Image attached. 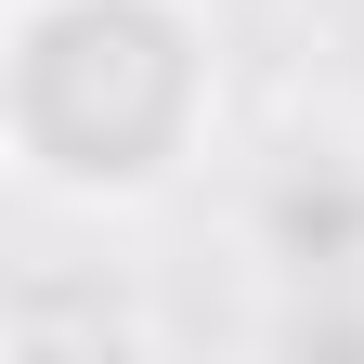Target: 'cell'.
<instances>
[{"mask_svg":"<svg viewBox=\"0 0 364 364\" xmlns=\"http://www.w3.org/2000/svg\"><path fill=\"white\" fill-rule=\"evenodd\" d=\"M0 130L39 196H156L208 130V26L182 0H26Z\"/></svg>","mask_w":364,"mask_h":364,"instance_id":"6da1fadb","label":"cell"},{"mask_svg":"<svg viewBox=\"0 0 364 364\" xmlns=\"http://www.w3.org/2000/svg\"><path fill=\"white\" fill-rule=\"evenodd\" d=\"M273 235H287V260H338V247H364V182H287L273 196Z\"/></svg>","mask_w":364,"mask_h":364,"instance_id":"7a4b0ae2","label":"cell"}]
</instances>
